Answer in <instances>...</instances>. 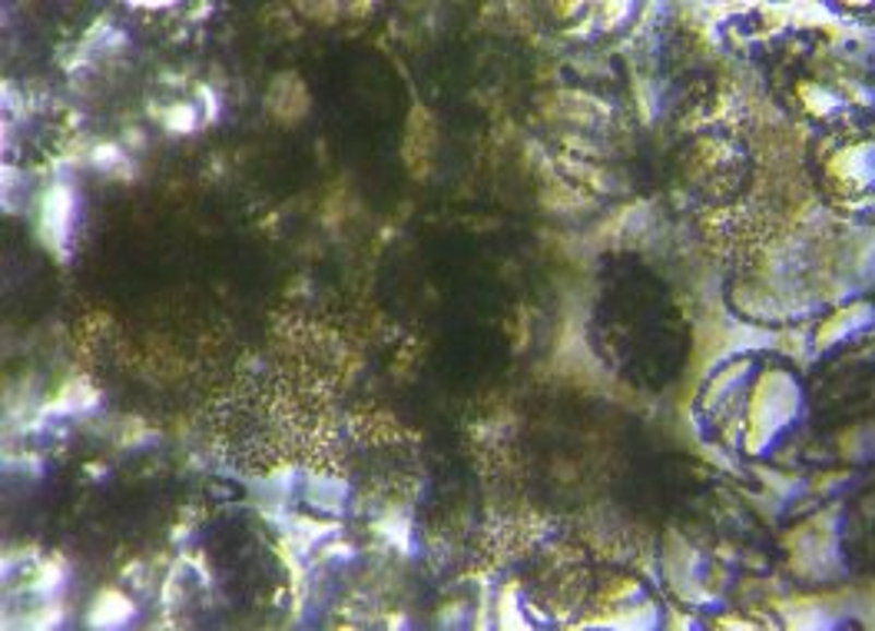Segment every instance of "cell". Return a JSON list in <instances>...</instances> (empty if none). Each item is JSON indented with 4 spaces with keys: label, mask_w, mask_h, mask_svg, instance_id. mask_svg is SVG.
Segmentation results:
<instances>
[{
    "label": "cell",
    "mask_w": 875,
    "mask_h": 631,
    "mask_svg": "<svg viewBox=\"0 0 875 631\" xmlns=\"http://www.w3.org/2000/svg\"><path fill=\"white\" fill-rule=\"evenodd\" d=\"M70 193L63 187H53L44 200V213H40V229H44V240L53 247V250H63L67 243V233H70Z\"/></svg>",
    "instance_id": "obj_1"
}]
</instances>
